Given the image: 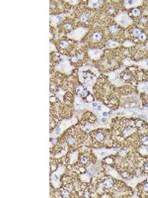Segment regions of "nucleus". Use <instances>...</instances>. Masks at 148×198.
Wrapping results in <instances>:
<instances>
[{"mask_svg":"<svg viewBox=\"0 0 148 198\" xmlns=\"http://www.w3.org/2000/svg\"><path fill=\"white\" fill-rule=\"evenodd\" d=\"M87 31H88V29H87V28L80 27V28H77V29H75V30H73V31L69 32L68 34H67V36H68V38H70V39L80 41V40L84 37V35L87 33Z\"/></svg>","mask_w":148,"mask_h":198,"instance_id":"1","label":"nucleus"},{"mask_svg":"<svg viewBox=\"0 0 148 198\" xmlns=\"http://www.w3.org/2000/svg\"><path fill=\"white\" fill-rule=\"evenodd\" d=\"M115 21H116L119 24H121L122 26H125V27L128 26L129 24L132 22V21L130 20V18L127 16L126 13H121V14H119V15L115 17Z\"/></svg>","mask_w":148,"mask_h":198,"instance_id":"2","label":"nucleus"},{"mask_svg":"<svg viewBox=\"0 0 148 198\" xmlns=\"http://www.w3.org/2000/svg\"><path fill=\"white\" fill-rule=\"evenodd\" d=\"M103 55V51L100 49H90L88 50V56L90 57V58L92 59H99L101 58V56Z\"/></svg>","mask_w":148,"mask_h":198,"instance_id":"3","label":"nucleus"},{"mask_svg":"<svg viewBox=\"0 0 148 198\" xmlns=\"http://www.w3.org/2000/svg\"><path fill=\"white\" fill-rule=\"evenodd\" d=\"M131 34L134 36V37H136L138 38L140 41H145L146 40V35L140 30V29H138V28H133L132 29V31H131Z\"/></svg>","mask_w":148,"mask_h":198,"instance_id":"4","label":"nucleus"},{"mask_svg":"<svg viewBox=\"0 0 148 198\" xmlns=\"http://www.w3.org/2000/svg\"><path fill=\"white\" fill-rule=\"evenodd\" d=\"M114 181L112 177H106L104 179V181H103L102 185L105 188H107V189H110V188H112V187L114 186Z\"/></svg>","mask_w":148,"mask_h":198,"instance_id":"5","label":"nucleus"},{"mask_svg":"<svg viewBox=\"0 0 148 198\" xmlns=\"http://www.w3.org/2000/svg\"><path fill=\"white\" fill-rule=\"evenodd\" d=\"M135 131H136V129L134 128V127H132V126H127V127H125V128L123 130V136H124V137H127V136L133 134Z\"/></svg>","mask_w":148,"mask_h":198,"instance_id":"6","label":"nucleus"},{"mask_svg":"<svg viewBox=\"0 0 148 198\" xmlns=\"http://www.w3.org/2000/svg\"><path fill=\"white\" fill-rule=\"evenodd\" d=\"M142 2L141 1H134V0H127L125 1V6L126 8H131V7H135L137 5H140Z\"/></svg>","mask_w":148,"mask_h":198,"instance_id":"7","label":"nucleus"},{"mask_svg":"<svg viewBox=\"0 0 148 198\" xmlns=\"http://www.w3.org/2000/svg\"><path fill=\"white\" fill-rule=\"evenodd\" d=\"M76 92H77L78 95L82 96V97H86V96H88V91L84 88V86H83V85H78V86H77V88H76Z\"/></svg>","mask_w":148,"mask_h":198,"instance_id":"8","label":"nucleus"},{"mask_svg":"<svg viewBox=\"0 0 148 198\" xmlns=\"http://www.w3.org/2000/svg\"><path fill=\"white\" fill-rule=\"evenodd\" d=\"M50 19H51V25H56L62 21L63 15H54V16H51Z\"/></svg>","mask_w":148,"mask_h":198,"instance_id":"9","label":"nucleus"},{"mask_svg":"<svg viewBox=\"0 0 148 198\" xmlns=\"http://www.w3.org/2000/svg\"><path fill=\"white\" fill-rule=\"evenodd\" d=\"M94 138L97 142H103L105 140V134L103 133L102 131H99V132H96L95 135H94Z\"/></svg>","mask_w":148,"mask_h":198,"instance_id":"10","label":"nucleus"},{"mask_svg":"<svg viewBox=\"0 0 148 198\" xmlns=\"http://www.w3.org/2000/svg\"><path fill=\"white\" fill-rule=\"evenodd\" d=\"M138 90L140 92H145L148 93V82H143L138 85Z\"/></svg>","mask_w":148,"mask_h":198,"instance_id":"11","label":"nucleus"},{"mask_svg":"<svg viewBox=\"0 0 148 198\" xmlns=\"http://www.w3.org/2000/svg\"><path fill=\"white\" fill-rule=\"evenodd\" d=\"M92 40L94 42H100L102 40V33L101 32H98V31L94 32L93 35H92Z\"/></svg>","mask_w":148,"mask_h":198,"instance_id":"12","label":"nucleus"},{"mask_svg":"<svg viewBox=\"0 0 148 198\" xmlns=\"http://www.w3.org/2000/svg\"><path fill=\"white\" fill-rule=\"evenodd\" d=\"M120 46V44L117 42H115L114 40H109L106 44V47L109 48V49H113V48H116Z\"/></svg>","mask_w":148,"mask_h":198,"instance_id":"13","label":"nucleus"},{"mask_svg":"<svg viewBox=\"0 0 148 198\" xmlns=\"http://www.w3.org/2000/svg\"><path fill=\"white\" fill-rule=\"evenodd\" d=\"M102 3H103V1H96V0H94V1H89V2H88V6L91 7V8H97V7L101 6Z\"/></svg>","mask_w":148,"mask_h":198,"instance_id":"14","label":"nucleus"},{"mask_svg":"<svg viewBox=\"0 0 148 198\" xmlns=\"http://www.w3.org/2000/svg\"><path fill=\"white\" fill-rule=\"evenodd\" d=\"M78 19H79V21H81V22H86L89 19V15L87 13L83 12V13H81V14L78 15Z\"/></svg>","mask_w":148,"mask_h":198,"instance_id":"15","label":"nucleus"},{"mask_svg":"<svg viewBox=\"0 0 148 198\" xmlns=\"http://www.w3.org/2000/svg\"><path fill=\"white\" fill-rule=\"evenodd\" d=\"M109 32L112 34V35H116L119 33V27L116 25H112L109 27Z\"/></svg>","mask_w":148,"mask_h":198,"instance_id":"16","label":"nucleus"},{"mask_svg":"<svg viewBox=\"0 0 148 198\" xmlns=\"http://www.w3.org/2000/svg\"><path fill=\"white\" fill-rule=\"evenodd\" d=\"M69 45H70V42L63 40V41H61V42L59 43L58 47L60 48V49H62V50H65V49H67V48L69 47Z\"/></svg>","mask_w":148,"mask_h":198,"instance_id":"17","label":"nucleus"},{"mask_svg":"<svg viewBox=\"0 0 148 198\" xmlns=\"http://www.w3.org/2000/svg\"><path fill=\"white\" fill-rule=\"evenodd\" d=\"M66 142H67V144H68L69 146H75V145H76V143H77L76 139H75L74 137H72V136H69V137H67Z\"/></svg>","mask_w":148,"mask_h":198,"instance_id":"18","label":"nucleus"},{"mask_svg":"<svg viewBox=\"0 0 148 198\" xmlns=\"http://www.w3.org/2000/svg\"><path fill=\"white\" fill-rule=\"evenodd\" d=\"M77 158H78V152L77 151H75V152H73L72 155H70L69 156V162L71 163H75L76 162V160H77Z\"/></svg>","mask_w":148,"mask_h":198,"instance_id":"19","label":"nucleus"},{"mask_svg":"<svg viewBox=\"0 0 148 198\" xmlns=\"http://www.w3.org/2000/svg\"><path fill=\"white\" fill-rule=\"evenodd\" d=\"M96 152H99L100 155H99V157L102 159V158H104L105 156H107V155H109V152H110V151H108V150H96Z\"/></svg>","mask_w":148,"mask_h":198,"instance_id":"20","label":"nucleus"},{"mask_svg":"<svg viewBox=\"0 0 148 198\" xmlns=\"http://www.w3.org/2000/svg\"><path fill=\"white\" fill-rule=\"evenodd\" d=\"M138 151H139V152L141 155H143V156H148V147L146 145H144L143 147H141Z\"/></svg>","mask_w":148,"mask_h":198,"instance_id":"21","label":"nucleus"},{"mask_svg":"<svg viewBox=\"0 0 148 198\" xmlns=\"http://www.w3.org/2000/svg\"><path fill=\"white\" fill-rule=\"evenodd\" d=\"M80 179L82 181H85V182H89L90 181V175L88 173H83V174L80 175Z\"/></svg>","mask_w":148,"mask_h":198,"instance_id":"22","label":"nucleus"},{"mask_svg":"<svg viewBox=\"0 0 148 198\" xmlns=\"http://www.w3.org/2000/svg\"><path fill=\"white\" fill-rule=\"evenodd\" d=\"M123 45H124V47H125V48H130V47H133V46H134V43H133L132 41H130V40H125L124 43H123Z\"/></svg>","mask_w":148,"mask_h":198,"instance_id":"23","label":"nucleus"},{"mask_svg":"<svg viewBox=\"0 0 148 198\" xmlns=\"http://www.w3.org/2000/svg\"><path fill=\"white\" fill-rule=\"evenodd\" d=\"M122 77H123L124 80H129V79H131L132 75H131L129 72H124V73L122 74Z\"/></svg>","mask_w":148,"mask_h":198,"instance_id":"24","label":"nucleus"},{"mask_svg":"<svg viewBox=\"0 0 148 198\" xmlns=\"http://www.w3.org/2000/svg\"><path fill=\"white\" fill-rule=\"evenodd\" d=\"M137 64L140 65L142 69H148V59H145L143 61H139V62H137Z\"/></svg>","mask_w":148,"mask_h":198,"instance_id":"25","label":"nucleus"},{"mask_svg":"<svg viewBox=\"0 0 148 198\" xmlns=\"http://www.w3.org/2000/svg\"><path fill=\"white\" fill-rule=\"evenodd\" d=\"M60 196L61 197H69L70 196V193H69V191H67L66 189H61L60 190Z\"/></svg>","mask_w":148,"mask_h":198,"instance_id":"26","label":"nucleus"},{"mask_svg":"<svg viewBox=\"0 0 148 198\" xmlns=\"http://www.w3.org/2000/svg\"><path fill=\"white\" fill-rule=\"evenodd\" d=\"M140 141H141V143H142L143 145H146V146H148V136H147V135H143V136H141Z\"/></svg>","mask_w":148,"mask_h":198,"instance_id":"27","label":"nucleus"},{"mask_svg":"<svg viewBox=\"0 0 148 198\" xmlns=\"http://www.w3.org/2000/svg\"><path fill=\"white\" fill-rule=\"evenodd\" d=\"M80 162H81V163H83V164H87L88 162H89L88 157H87V156H85V155H83V156L80 158Z\"/></svg>","mask_w":148,"mask_h":198,"instance_id":"28","label":"nucleus"},{"mask_svg":"<svg viewBox=\"0 0 148 198\" xmlns=\"http://www.w3.org/2000/svg\"><path fill=\"white\" fill-rule=\"evenodd\" d=\"M140 10L138 9V8H134L133 10H132V12H131V14H132V16H134V17H137V16H139L140 15Z\"/></svg>","mask_w":148,"mask_h":198,"instance_id":"29","label":"nucleus"},{"mask_svg":"<svg viewBox=\"0 0 148 198\" xmlns=\"http://www.w3.org/2000/svg\"><path fill=\"white\" fill-rule=\"evenodd\" d=\"M119 156L120 157H122V158H124V157H125L126 155H127V150H125V149H123V150H121V151H119Z\"/></svg>","mask_w":148,"mask_h":198,"instance_id":"30","label":"nucleus"},{"mask_svg":"<svg viewBox=\"0 0 148 198\" xmlns=\"http://www.w3.org/2000/svg\"><path fill=\"white\" fill-rule=\"evenodd\" d=\"M63 29H65V30H71L72 29V26L70 25L69 23H65V24H63Z\"/></svg>","mask_w":148,"mask_h":198,"instance_id":"31","label":"nucleus"},{"mask_svg":"<svg viewBox=\"0 0 148 198\" xmlns=\"http://www.w3.org/2000/svg\"><path fill=\"white\" fill-rule=\"evenodd\" d=\"M142 125H143V121L142 120H137V121H135V126L136 127H142Z\"/></svg>","mask_w":148,"mask_h":198,"instance_id":"32","label":"nucleus"},{"mask_svg":"<svg viewBox=\"0 0 148 198\" xmlns=\"http://www.w3.org/2000/svg\"><path fill=\"white\" fill-rule=\"evenodd\" d=\"M142 190L145 192V193H148V183H144L142 185Z\"/></svg>","mask_w":148,"mask_h":198,"instance_id":"33","label":"nucleus"},{"mask_svg":"<svg viewBox=\"0 0 148 198\" xmlns=\"http://www.w3.org/2000/svg\"><path fill=\"white\" fill-rule=\"evenodd\" d=\"M114 12H115V10H114V7H110V8L108 9V14H110V15H113V14H114Z\"/></svg>","mask_w":148,"mask_h":198,"instance_id":"34","label":"nucleus"},{"mask_svg":"<svg viewBox=\"0 0 148 198\" xmlns=\"http://www.w3.org/2000/svg\"><path fill=\"white\" fill-rule=\"evenodd\" d=\"M140 22H141L142 24L148 23V18H147V17H142V18L140 19Z\"/></svg>","mask_w":148,"mask_h":198,"instance_id":"35","label":"nucleus"},{"mask_svg":"<svg viewBox=\"0 0 148 198\" xmlns=\"http://www.w3.org/2000/svg\"><path fill=\"white\" fill-rule=\"evenodd\" d=\"M105 162L107 163H109V164H111V163H113V162H114V159L113 158H108V159H106Z\"/></svg>","mask_w":148,"mask_h":198,"instance_id":"36","label":"nucleus"},{"mask_svg":"<svg viewBox=\"0 0 148 198\" xmlns=\"http://www.w3.org/2000/svg\"><path fill=\"white\" fill-rule=\"evenodd\" d=\"M81 57H82V55H77V56L73 57V58H72V61H77V60H79L78 58H81Z\"/></svg>","mask_w":148,"mask_h":198,"instance_id":"37","label":"nucleus"},{"mask_svg":"<svg viewBox=\"0 0 148 198\" xmlns=\"http://www.w3.org/2000/svg\"><path fill=\"white\" fill-rule=\"evenodd\" d=\"M143 168H144V171L148 172V162H147V163H144V166H143Z\"/></svg>","mask_w":148,"mask_h":198,"instance_id":"38","label":"nucleus"},{"mask_svg":"<svg viewBox=\"0 0 148 198\" xmlns=\"http://www.w3.org/2000/svg\"><path fill=\"white\" fill-rule=\"evenodd\" d=\"M84 195H85L86 197H89V196H90V193H89L88 191H85V192H84Z\"/></svg>","mask_w":148,"mask_h":198,"instance_id":"39","label":"nucleus"},{"mask_svg":"<svg viewBox=\"0 0 148 198\" xmlns=\"http://www.w3.org/2000/svg\"><path fill=\"white\" fill-rule=\"evenodd\" d=\"M92 106H93V107H97V105H98V104H97V103H96V102H93V103H92Z\"/></svg>","mask_w":148,"mask_h":198,"instance_id":"40","label":"nucleus"}]
</instances>
